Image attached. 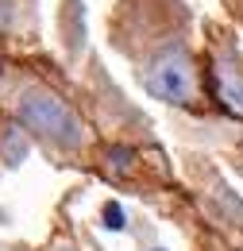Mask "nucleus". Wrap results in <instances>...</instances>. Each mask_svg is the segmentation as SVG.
I'll list each match as a JSON object with an SVG mask.
<instances>
[{"label":"nucleus","mask_w":243,"mask_h":251,"mask_svg":"<svg viewBox=\"0 0 243 251\" xmlns=\"http://www.w3.org/2000/svg\"><path fill=\"white\" fill-rule=\"evenodd\" d=\"M4 158H8L12 166H16L20 158H27V143H24L16 131H8V139H4Z\"/></svg>","instance_id":"nucleus-5"},{"label":"nucleus","mask_w":243,"mask_h":251,"mask_svg":"<svg viewBox=\"0 0 243 251\" xmlns=\"http://www.w3.org/2000/svg\"><path fill=\"white\" fill-rule=\"evenodd\" d=\"M16 116H20L24 127L39 131L43 139H50L62 151H77V147H85V139H89L81 116H77L58 93H50V89H35V85L24 89L20 100H16Z\"/></svg>","instance_id":"nucleus-1"},{"label":"nucleus","mask_w":243,"mask_h":251,"mask_svg":"<svg viewBox=\"0 0 243 251\" xmlns=\"http://www.w3.org/2000/svg\"><path fill=\"white\" fill-rule=\"evenodd\" d=\"M12 20V0H0V27H8Z\"/></svg>","instance_id":"nucleus-7"},{"label":"nucleus","mask_w":243,"mask_h":251,"mask_svg":"<svg viewBox=\"0 0 243 251\" xmlns=\"http://www.w3.org/2000/svg\"><path fill=\"white\" fill-rule=\"evenodd\" d=\"M147 251H166V248H147Z\"/></svg>","instance_id":"nucleus-8"},{"label":"nucleus","mask_w":243,"mask_h":251,"mask_svg":"<svg viewBox=\"0 0 243 251\" xmlns=\"http://www.w3.org/2000/svg\"><path fill=\"white\" fill-rule=\"evenodd\" d=\"M213 85H216V93H220V100H224L232 112H240V116H243V70H240V66L220 62L213 70Z\"/></svg>","instance_id":"nucleus-3"},{"label":"nucleus","mask_w":243,"mask_h":251,"mask_svg":"<svg viewBox=\"0 0 243 251\" xmlns=\"http://www.w3.org/2000/svg\"><path fill=\"white\" fill-rule=\"evenodd\" d=\"M131 158H135V151H131V147H116V151L108 155V162H112L116 170H127V166H131Z\"/></svg>","instance_id":"nucleus-6"},{"label":"nucleus","mask_w":243,"mask_h":251,"mask_svg":"<svg viewBox=\"0 0 243 251\" xmlns=\"http://www.w3.org/2000/svg\"><path fill=\"white\" fill-rule=\"evenodd\" d=\"M147 89L158 100H170V104H189L193 97V62L185 54L182 43H170L147 62Z\"/></svg>","instance_id":"nucleus-2"},{"label":"nucleus","mask_w":243,"mask_h":251,"mask_svg":"<svg viewBox=\"0 0 243 251\" xmlns=\"http://www.w3.org/2000/svg\"><path fill=\"white\" fill-rule=\"evenodd\" d=\"M100 220H104V228H108V232H123V228H127V213H123L120 201H104Z\"/></svg>","instance_id":"nucleus-4"}]
</instances>
